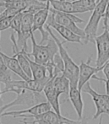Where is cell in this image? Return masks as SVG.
Returning a JSON list of instances; mask_svg holds the SVG:
<instances>
[{
    "label": "cell",
    "instance_id": "6da1fadb",
    "mask_svg": "<svg viewBox=\"0 0 109 124\" xmlns=\"http://www.w3.org/2000/svg\"><path fill=\"white\" fill-rule=\"evenodd\" d=\"M45 29L48 31L50 36L56 41L59 47V52L60 54L61 57L64 62V72L63 74L69 80L70 86H77L78 87L79 82V73H80V69L79 66L73 61V59L68 55V52L65 48L64 47V42L59 41V39L52 33V31L51 30L50 26H48L46 24Z\"/></svg>",
    "mask_w": 109,
    "mask_h": 124
},
{
    "label": "cell",
    "instance_id": "7a4b0ae2",
    "mask_svg": "<svg viewBox=\"0 0 109 124\" xmlns=\"http://www.w3.org/2000/svg\"><path fill=\"white\" fill-rule=\"evenodd\" d=\"M31 40L32 44V51L31 53L27 52V55L32 57L34 61L37 63L42 65L52 63L54 62V57L59 52V47L56 41L51 37L46 45L38 44L34 37V34H31Z\"/></svg>",
    "mask_w": 109,
    "mask_h": 124
},
{
    "label": "cell",
    "instance_id": "3957f363",
    "mask_svg": "<svg viewBox=\"0 0 109 124\" xmlns=\"http://www.w3.org/2000/svg\"><path fill=\"white\" fill-rule=\"evenodd\" d=\"M108 1L109 0H99L93 9L89 21L84 30L85 33V44L88 42H95L100 20L104 17Z\"/></svg>",
    "mask_w": 109,
    "mask_h": 124
},
{
    "label": "cell",
    "instance_id": "277c9868",
    "mask_svg": "<svg viewBox=\"0 0 109 124\" xmlns=\"http://www.w3.org/2000/svg\"><path fill=\"white\" fill-rule=\"evenodd\" d=\"M46 100L47 99H46L45 95H42V92L23 90L19 95H17V97L13 101H11L7 105H3L2 106V109L3 111H5L9 107L15 106H23L31 107V106L37 105L39 103L45 102Z\"/></svg>",
    "mask_w": 109,
    "mask_h": 124
},
{
    "label": "cell",
    "instance_id": "5b68a950",
    "mask_svg": "<svg viewBox=\"0 0 109 124\" xmlns=\"http://www.w3.org/2000/svg\"><path fill=\"white\" fill-rule=\"evenodd\" d=\"M50 10L52 11V13L54 14V20H55V21L57 22V23L65 26L66 28H68V30L73 31L74 33H75V34L78 35V36H81L84 42H85V31L80 29V28L78 27L76 25V23H83L84 22L83 20L80 19L79 17L75 16L74 14L64 13V12L55 10L51 6H50Z\"/></svg>",
    "mask_w": 109,
    "mask_h": 124
},
{
    "label": "cell",
    "instance_id": "8992f818",
    "mask_svg": "<svg viewBox=\"0 0 109 124\" xmlns=\"http://www.w3.org/2000/svg\"><path fill=\"white\" fill-rule=\"evenodd\" d=\"M81 91L85 92L91 96L96 106V113L93 116V119L100 117L103 114L109 116V95L107 94H99L94 90L91 86L90 82H87L81 89Z\"/></svg>",
    "mask_w": 109,
    "mask_h": 124
},
{
    "label": "cell",
    "instance_id": "52a82bcc",
    "mask_svg": "<svg viewBox=\"0 0 109 124\" xmlns=\"http://www.w3.org/2000/svg\"><path fill=\"white\" fill-rule=\"evenodd\" d=\"M35 13L28 10L23 11L21 31L20 34L17 35V45L20 47V50L27 52L28 46L27 41L31 38V34H33V15Z\"/></svg>",
    "mask_w": 109,
    "mask_h": 124
},
{
    "label": "cell",
    "instance_id": "ba28073f",
    "mask_svg": "<svg viewBox=\"0 0 109 124\" xmlns=\"http://www.w3.org/2000/svg\"><path fill=\"white\" fill-rule=\"evenodd\" d=\"M16 117H23L27 118L31 120H42V121L47 122V123H52V124H86L87 119L86 118H82L81 120L79 121H75L63 116L62 115H59L55 111H48L45 113H42L38 116H30V115H19L16 116Z\"/></svg>",
    "mask_w": 109,
    "mask_h": 124
},
{
    "label": "cell",
    "instance_id": "9c48e42d",
    "mask_svg": "<svg viewBox=\"0 0 109 124\" xmlns=\"http://www.w3.org/2000/svg\"><path fill=\"white\" fill-rule=\"evenodd\" d=\"M104 31L100 36L95 38L97 56L96 60V67H102L109 60V31L106 26H103Z\"/></svg>",
    "mask_w": 109,
    "mask_h": 124
},
{
    "label": "cell",
    "instance_id": "30bf717a",
    "mask_svg": "<svg viewBox=\"0 0 109 124\" xmlns=\"http://www.w3.org/2000/svg\"><path fill=\"white\" fill-rule=\"evenodd\" d=\"M50 3L48 0H47V5L45 8L36 11L33 15V26L32 31L33 32L36 31H39L42 35V39L40 41V44H44L47 42L50 39V35L48 31L45 29V25L47 22V17L49 15V9H50Z\"/></svg>",
    "mask_w": 109,
    "mask_h": 124
},
{
    "label": "cell",
    "instance_id": "8fae6325",
    "mask_svg": "<svg viewBox=\"0 0 109 124\" xmlns=\"http://www.w3.org/2000/svg\"><path fill=\"white\" fill-rule=\"evenodd\" d=\"M46 24L48 26H50V27L53 28L59 35H61L62 37H64V39L65 41H68V42L79 43V44L85 45V42H84L81 36L76 35L73 31H71L68 28H66L65 26L60 25V24L57 23L55 21V20H54V14L50 9H49V15L48 17H47Z\"/></svg>",
    "mask_w": 109,
    "mask_h": 124
},
{
    "label": "cell",
    "instance_id": "7c38bea8",
    "mask_svg": "<svg viewBox=\"0 0 109 124\" xmlns=\"http://www.w3.org/2000/svg\"><path fill=\"white\" fill-rule=\"evenodd\" d=\"M91 61V57H89L88 61L86 62L82 61L80 62V65L79 66L80 69V73H79V82H78V89L80 90H81L82 87L89 82V80L91 78H92V77L94 75L102 70V67H92L90 65V62Z\"/></svg>",
    "mask_w": 109,
    "mask_h": 124
},
{
    "label": "cell",
    "instance_id": "4fadbf2b",
    "mask_svg": "<svg viewBox=\"0 0 109 124\" xmlns=\"http://www.w3.org/2000/svg\"><path fill=\"white\" fill-rule=\"evenodd\" d=\"M52 108L51 106V105L49 104L47 101L45 102L39 103L37 105H35L33 106L27 108L25 110H20V111H3L1 115V116H12L14 118H15L16 116L19 115H30V116H38L41 115L42 113H45L48 111H51Z\"/></svg>",
    "mask_w": 109,
    "mask_h": 124
},
{
    "label": "cell",
    "instance_id": "5bb4252c",
    "mask_svg": "<svg viewBox=\"0 0 109 124\" xmlns=\"http://www.w3.org/2000/svg\"><path fill=\"white\" fill-rule=\"evenodd\" d=\"M53 78H52L47 84H46L42 92L44 95H45L47 101L51 105V106H52V110H53L57 114L61 116L62 114H61L60 105H59V96H60V95L56 91V90L53 87V84H52Z\"/></svg>",
    "mask_w": 109,
    "mask_h": 124
},
{
    "label": "cell",
    "instance_id": "9a60e30c",
    "mask_svg": "<svg viewBox=\"0 0 109 124\" xmlns=\"http://www.w3.org/2000/svg\"><path fill=\"white\" fill-rule=\"evenodd\" d=\"M68 99L71 101L79 119L81 120L82 116H83L84 110V103L81 96V90H79L77 86H70Z\"/></svg>",
    "mask_w": 109,
    "mask_h": 124
},
{
    "label": "cell",
    "instance_id": "2e32d148",
    "mask_svg": "<svg viewBox=\"0 0 109 124\" xmlns=\"http://www.w3.org/2000/svg\"><path fill=\"white\" fill-rule=\"evenodd\" d=\"M0 55H1L2 58H3V62H4L5 65L7 66L8 69L11 72L15 73V74H17L19 77L22 78V79L27 80L30 79V78L24 73V71L22 70L21 67H20V63H19L18 59L15 57H8V55H6L5 53H3L1 50H0Z\"/></svg>",
    "mask_w": 109,
    "mask_h": 124
},
{
    "label": "cell",
    "instance_id": "e0dca14e",
    "mask_svg": "<svg viewBox=\"0 0 109 124\" xmlns=\"http://www.w3.org/2000/svg\"><path fill=\"white\" fill-rule=\"evenodd\" d=\"M26 55H27V52H26ZM27 57H28V60H29V62H30V66H31L33 79L47 83L52 78L49 77L48 74H47L46 66L42 65V64L37 63V62H36L35 61H32L31 59V57H29L28 55H27ZM52 78H53V77H52Z\"/></svg>",
    "mask_w": 109,
    "mask_h": 124
},
{
    "label": "cell",
    "instance_id": "ac0fdd59",
    "mask_svg": "<svg viewBox=\"0 0 109 124\" xmlns=\"http://www.w3.org/2000/svg\"><path fill=\"white\" fill-rule=\"evenodd\" d=\"M52 84H53L54 89L59 95H65L67 97H68L70 83L69 80L64 74H62L54 77L53 80H52Z\"/></svg>",
    "mask_w": 109,
    "mask_h": 124
},
{
    "label": "cell",
    "instance_id": "d6986e66",
    "mask_svg": "<svg viewBox=\"0 0 109 124\" xmlns=\"http://www.w3.org/2000/svg\"><path fill=\"white\" fill-rule=\"evenodd\" d=\"M73 3L79 8L80 13L93 11L96 5V0H75Z\"/></svg>",
    "mask_w": 109,
    "mask_h": 124
},
{
    "label": "cell",
    "instance_id": "ffe728a7",
    "mask_svg": "<svg viewBox=\"0 0 109 124\" xmlns=\"http://www.w3.org/2000/svg\"><path fill=\"white\" fill-rule=\"evenodd\" d=\"M12 80L11 71L7 68L0 55V83H3V85H7Z\"/></svg>",
    "mask_w": 109,
    "mask_h": 124
},
{
    "label": "cell",
    "instance_id": "44dd1931",
    "mask_svg": "<svg viewBox=\"0 0 109 124\" xmlns=\"http://www.w3.org/2000/svg\"><path fill=\"white\" fill-rule=\"evenodd\" d=\"M22 17H23V12H20V13L17 14V15L14 17L13 20H12L11 25H10V28H11L15 32H16L17 35L20 34V31H21Z\"/></svg>",
    "mask_w": 109,
    "mask_h": 124
},
{
    "label": "cell",
    "instance_id": "7402d4cb",
    "mask_svg": "<svg viewBox=\"0 0 109 124\" xmlns=\"http://www.w3.org/2000/svg\"><path fill=\"white\" fill-rule=\"evenodd\" d=\"M15 16H7V17H3L0 20V31H3L7 30L8 28H10L11 25L12 20H13Z\"/></svg>",
    "mask_w": 109,
    "mask_h": 124
},
{
    "label": "cell",
    "instance_id": "603a6c76",
    "mask_svg": "<svg viewBox=\"0 0 109 124\" xmlns=\"http://www.w3.org/2000/svg\"><path fill=\"white\" fill-rule=\"evenodd\" d=\"M92 78L96 80H99V81H101V82H104L105 83V86H106V94L108 95H109V79L108 78H99L97 77L96 75H94L92 77Z\"/></svg>",
    "mask_w": 109,
    "mask_h": 124
},
{
    "label": "cell",
    "instance_id": "cb8c5ba5",
    "mask_svg": "<svg viewBox=\"0 0 109 124\" xmlns=\"http://www.w3.org/2000/svg\"><path fill=\"white\" fill-rule=\"evenodd\" d=\"M101 71H102L103 74L106 76V78L109 79V60L103 65V69Z\"/></svg>",
    "mask_w": 109,
    "mask_h": 124
},
{
    "label": "cell",
    "instance_id": "d4e9b609",
    "mask_svg": "<svg viewBox=\"0 0 109 124\" xmlns=\"http://www.w3.org/2000/svg\"><path fill=\"white\" fill-rule=\"evenodd\" d=\"M28 121L33 122V123H36V124H52V123H47V122L42 121V120H31V119H28Z\"/></svg>",
    "mask_w": 109,
    "mask_h": 124
},
{
    "label": "cell",
    "instance_id": "484cf974",
    "mask_svg": "<svg viewBox=\"0 0 109 124\" xmlns=\"http://www.w3.org/2000/svg\"><path fill=\"white\" fill-rule=\"evenodd\" d=\"M5 8H6V6H5V4L1 5V6H0V20H1V19L3 17V12H4Z\"/></svg>",
    "mask_w": 109,
    "mask_h": 124
},
{
    "label": "cell",
    "instance_id": "4316f807",
    "mask_svg": "<svg viewBox=\"0 0 109 124\" xmlns=\"http://www.w3.org/2000/svg\"><path fill=\"white\" fill-rule=\"evenodd\" d=\"M105 16L109 20V1L107 4V8H106V12H105Z\"/></svg>",
    "mask_w": 109,
    "mask_h": 124
},
{
    "label": "cell",
    "instance_id": "83f0119b",
    "mask_svg": "<svg viewBox=\"0 0 109 124\" xmlns=\"http://www.w3.org/2000/svg\"><path fill=\"white\" fill-rule=\"evenodd\" d=\"M20 123H24V124H36V123H33V122H30V121H26V120H23L20 121Z\"/></svg>",
    "mask_w": 109,
    "mask_h": 124
},
{
    "label": "cell",
    "instance_id": "f1b7e54d",
    "mask_svg": "<svg viewBox=\"0 0 109 124\" xmlns=\"http://www.w3.org/2000/svg\"><path fill=\"white\" fill-rule=\"evenodd\" d=\"M3 95V94H2V91L1 90H0V107H2V106H3V100H2V98H1V95Z\"/></svg>",
    "mask_w": 109,
    "mask_h": 124
},
{
    "label": "cell",
    "instance_id": "f546056e",
    "mask_svg": "<svg viewBox=\"0 0 109 124\" xmlns=\"http://www.w3.org/2000/svg\"><path fill=\"white\" fill-rule=\"evenodd\" d=\"M15 1H20V0H3L4 3H12V2H15Z\"/></svg>",
    "mask_w": 109,
    "mask_h": 124
},
{
    "label": "cell",
    "instance_id": "4dcf8cb0",
    "mask_svg": "<svg viewBox=\"0 0 109 124\" xmlns=\"http://www.w3.org/2000/svg\"><path fill=\"white\" fill-rule=\"evenodd\" d=\"M98 124H102V115L101 116H100V122Z\"/></svg>",
    "mask_w": 109,
    "mask_h": 124
},
{
    "label": "cell",
    "instance_id": "1f68e13d",
    "mask_svg": "<svg viewBox=\"0 0 109 124\" xmlns=\"http://www.w3.org/2000/svg\"><path fill=\"white\" fill-rule=\"evenodd\" d=\"M3 4H5V3L3 2V0H0V6H1V5H3Z\"/></svg>",
    "mask_w": 109,
    "mask_h": 124
},
{
    "label": "cell",
    "instance_id": "d6a6232c",
    "mask_svg": "<svg viewBox=\"0 0 109 124\" xmlns=\"http://www.w3.org/2000/svg\"><path fill=\"white\" fill-rule=\"evenodd\" d=\"M3 110H2V108L0 107V115H1V114H2V113H3Z\"/></svg>",
    "mask_w": 109,
    "mask_h": 124
},
{
    "label": "cell",
    "instance_id": "836d02e7",
    "mask_svg": "<svg viewBox=\"0 0 109 124\" xmlns=\"http://www.w3.org/2000/svg\"><path fill=\"white\" fill-rule=\"evenodd\" d=\"M0 124H2V123H1V121H0Z\"/></svg>",
    "mask_w": 109,
    "mask_h": 124
}]
</instances>
